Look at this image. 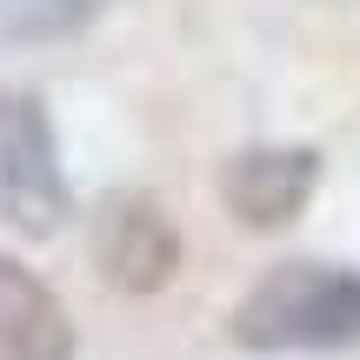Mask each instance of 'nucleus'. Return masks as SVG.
Wrapping results in <instances>:
<instances>
[{
    "label": "nucleus",
    "instance_id": "f257e3e1",
    "mask_svg": "<svg viewBox=\"0 0 360 360\" xmlns=\"http://www.w3.org/2000/svg\"><path fill=\"white\" fill-rule=\"evenodd\" d=\"M247 354H314L360 340V274L327 260H281L240 294L227 321Z\"/></svg>",
    "mask_w": 360,
    "mask_h": 360
},
{
    "label": "nucleus",
    "instance_id": "f03ea898",
    "mask_svg": "<svg viewBox=\"0 0 360 360\" xmlns=\"http://www.w3.org/2000/svg\"><path fill=\"white\" fill-rule=\"evenodd\" d=\"M0 220L34 240L60 233L67 220L60 141H53L47 101L27 87H0Z\"/></svg>",
    "mask_w": 360,
    "mask_h": 360
},
{
    "label": "nucleus",
    "instance_id": "7ed1b4c3",
    "mask_svg": "<svg viewBox=\"0 0 360 360\" xmlns=\"http://www.w3.org/2000/svg\"><path fill=\"white\" fill-rule=\"evenodd\" d=\"M87 240L114 294H160L180 274V227L154 193H107L87 220Z\"/></svg>",
    "mask_w": 360,
    "mask_h": 360
},
{
    "label": "nucleus",
    "instance_id": "20e7f679",
    "mask_svg": "<svg viewBox=\"0 0 360 360\" xmlns=\"http://www.w3.org/2000/svg\"><path fill=\"white\" fill-rule=\"evenodd\" d=\"M314 187H321V154L314 147H240V154L220 160V207L254 233L300 220Z\"/></svg>",
    "mask_w": 360,
    "mask_h": 360
},
{
    "label": "nucleus",
    "instance_id": "39448f33",
    "mask_svg": "<svg viewBox=\"0 0 360 360\" xmlns=\"http://www.w3.org/2000/svg\"><path fill=\"white\" fill-rule=\"evenodd\" d=\"M0 360H74V321L34 267L0 247Z\"/></svg>",
    "mask_w": 360,
    "mask_h": 360
}]
</instances>
